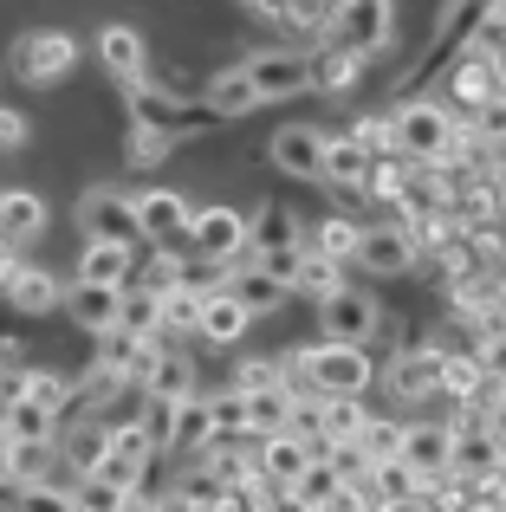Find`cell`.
<instances>
[{"instance_id": "7402d4cb", "label": "cell", "mask_w": 506, "mask_h": 512, "mask_svg": "<svg viewBox=\"0 0 506 512\" xmlns=\"http://www.w3.org/2000/svg\"><path fill=\"white\" fill-rule=\"evenodd\" d=\"M46 234V201L33 188H0V240H39Z\"/></svg>"}, {"instance_id": "d590c367", "label": "cell", "mask_w": 506, "mask_h": 512, "mask_svg": "<svg viewBox=\"0 0 506 512\" xmlns=\"http://www.w3.org/2000/svg\"><path fill=\"white\" fill-rule=\"evenodd\" d=\"M370 480H377V493H383V500H429V493L442 487V480L429 487V480H422L409 461H383V467H370Z\"/></svg>"}, {"instance_id": "ffe728a7", "label": "cell", "mask_w": 506, "mask_h": 512, "mask_svg": "<svg viewBox=\"0 0 506 512\" xmlns=\"http://www.w3.org/2000/svg\"><path fill=\"white\" fill-rule=\"evenodd\" d=\"M117 299H124L117 286H91V279H78V286H65V292H59L65 318H78L85 331H104V325H117Z\"/></svg>"}, {"instance_id": "ac0fdd59", "label": "cell", "mask_w": 506, "mask_h": 512, "mask_svg": "<svg viewBox=\"0 0 506 512\" xmlns=\"http://www.w3.org/2000/svg\"><path fill=\"white\" fill-rule=\"evenodd\" d=\"M98 59H104V72H111L117 85H137V78H143V59H150V46H143L137 26H104V33H98Z\"/></svg>"}, {"instance_id": "83f0119b", "label": "cell", "mask_w": 506, "mask_h": 512, "mask_svg": "<svg viewBox=\"0 0 506 512\" xmlns=\"http://www.w3.org/2000/svg\"><path fill=\"white\" fill-rule=\"evenodd\" d=\"M7 299H13V312H26V318H46L52 305H59V279H52L46 266H20V279L7 286Z\"/></svg>"}, {"instance_id": "e0dca14e", "label": "cell", "mask_w": 506, "mask_h": 512, "mask_svg": "<svg viewBox=\"0 0 506 512\" xmlns=\"http://www.w3.org/2000/svg\"><path fill=\"white\" fill-rule=\"evenodd\" d=\"M370 169H377V156L357 137H325V175L318 182H331L338 195H370Z\"/></svg>"}, {"instance_id": "9c48e42d", "label": "cell", "mask_w": 506, "mask_h": 512, "mask_svg": "<svg viewBox=\"0 0 506 512\" xmlns=\"http://www.w3.org/2000/svg\"><path fill=\"white\" fill-rule=\"evenodd\" d=\"M331 33H338V46H351V52H377V46H390L396 13H390V0H351V7L331 13Z\"/></svg>"}, {"instance_id": "4316f807", "label": "cell", "mask_w": 506, "mask_h": 512, "mask_svg": "<svg viewBox=\"0 0 506 512\" xmlns=\"http://www.w3.org/2000/svg\"><path fill=\"white\" fill-rule=\"evenodd\" d=\"M104 441H111V422H78L72 435L59 441V467H65L72 480H78V474H91V467L104 461Z\"/></svg>"}, {"instance_id": "11a10c76", "label": "cell", "mask_w": 506, "mask_h": 512, "mask_svg": "<svg viewBox=\"0 0 506 512\" xmlns=\"http://www.w3.org/2000/svg\"><path fill=\"white\" fill-rule=\"evenodd\" d=\"M26 143V117L20 111H0V150H20Z\"/></svg>"}, {"instance_id": "6125c7cd", "label": "cell", "mask_w": 506, "mask_h": 512, "mask_svg": "<svg viewBox=\"0 0 506 512\" xmlns=\"http://www.w3.org/2000/svg\"><path fill=\"white\" fill-rule=\"evenodd\" d=\"M338 7H351V0H331V13H338Z\"/></svg>"}, {"instance_id": "4dcf8cb0", "label": "cell", "mask_w": 506, "mask_h": 512, "mask_svg": "<svg viewBox=\"0 0 506 512\" xmlns=\"http://www.w3.org/2000/svg\"><path fill=\"white\" fill-rule=\"evenodd\" d=\"M448 91H455V104H487V98H500V85H494V65H487V52H468V59L455 65V78H448Z\"/></svg>"}, {"instance_id": "484cf974", "label": "cell", "mask_w": 506, "mask_h": 512, "mask_svg": "<svg viewBox=\"0 0 506 512\" xmlns=\"http://www.w3.org/2000/svg\"><path fill=\"white\" fill-rule=\"evenodd\" d=\"M247 247L253 253H273V247H305V227L292 208H260L247 221Z\"/></svg>"}, {"instance_id": "4fadbf2b", "label": "cell", "mask_w": 506, "mask_h": 512, "mask_svg": "<svg viewBox=\"0 0 506 512\" xmlns=\"http://www.w3.org/2000/svg\"><path fill=\"white\" fill-rule=\"evenodd\" d=\"M266 156H273L292 182H318V175H325V130L286 124V130H273V150H266Z\"/></svg>"}, {"instance_id": "7dc6e473", "label": "cell", "mask_w": 506, "mask_h": 512, "mask_svg": "<svg viewBox=\"0 0 506 512\" xmlns=\"http://www.w3.org/2000/svg\"><path fill=\"white\" fill-rule=\"evenodd\" d=\"M474 143H487V150H500L506 143V98H487V104H474Z\"/></svg>"}, {"instance_id": "b9f144b4", "label": "cell", "mask_w": 506, "mask_h": 512, "mask_svg": "<svg viewBox=\"0 0 506 512\" xmlns=\"http://www.w3.org/2000/svg\"><path fill=\"white\" fill-rule=\"evenodd\" d=\"M338 286H344L338 260H325V253H312V247H305V266H299V279H292V292H305V299H331Z\"/></svg>"}, {"instance_id": "d4e9b609", "label": "cell", "mask_w": 506, "mask_h": 512, "mask_svg": "<svg viewBox=\"0 0 506 512\" xmlns=\"http://www.w3.org/2000/svg\"><path fill=\"white\" fill-rule=\"evenodd\" d=\"M338 487H344V474L338 467L325 461V454H318L312 467H305V474H292V487H286V500L299 506V512H325L331 500H338Z\"/></svg>"}, {"instance_id": "277c9868", "label": "cell", "mask_w": 506, "mask_h": 512, "mask_svg": "<svg viewBox=\"0 0 506 512\" xmlns=\"http://www.w3.org/2000/svg\"><path fill=\"white\" fill-rule=\"evenodd\" d=\"M241 72L253 78L260 104H279V98L312 91V52H299V46H266V52H253V59H241Z\"/></svg>"}, {"instance_id": "94428289", "label": "cell", "mask_w": 506, "mask_h": 512, "mask_svg": "<svg viewBox=\"0 0 506 512\" xmlns=\"http://www.w3.org/2000/svg\"><path fill=\"white\" fill-rule=\"evenodd\" d=\"M241 7H253V13H266V7H273V0H241Z\"/></svg>"}, {"instance_id": "bcb514c9", "label": "cell", "mask_w": 506, "mask_h": 512, "mask_svg": "<svg viewBox=\"0 0 506 512\" xmlns=\"http://www.w3.org/2000/svg\"><path fill=\"white\" fill-rule=\"evenodd\" d=\"M26 402H39V409L59 415L65 402H72V383H65V376H52V370H26Z\"/></svg>"}, {"instance_id": "91938a15", "label": "cell", "mask_w": 506, "mask_h": 512, "mask_svg": "<svg viewBox=\"0 0 506 512\" xmlns=\"http://www.w3.org/2000/svg\"><path fill=\"white\" fill-rule=\"evenodd\" d=\"M487 65H494V85H500V98H506V39H500L494 52H487Z\"/></svg>"}, {"instance_id": "f546056e", "label": "cell", "mask_w": 506, "mask_h": 512, "mask_svg": "<svg viewBox=\"0 0 506 512\" xmlns=\"http://www.w3.org/2000/svg\"><path fill=\"white\" fill-rule=\"evenodd\" d=\"M357 72H364V52H351V46L312 52V85H318V91H351Z\"/></svg>"}, {"instance_id": "5bb4252c", "label": "cell", "mask_w": 506, "mask_h": 512, "mask_svg": "<svg viewBox=\"0 0 506 512\" xmlns=\"http://www.w3.org/2000/svg\"><path fill=\"white\" fill-rule=\"evenodd\" d=\"M396 461H409L422 480H442L448 461H455V422H422V428H403V454Z\"/></svg>"}, {"instance_id": "9f6ffc18", "label": "cell", "mask_w": 506, "mask_h": 512, "mask_svg": "<svg viewBox=\"0 0 506 512\" xmlns=\"http://www.w3.org/2000/svg\"><path fill=\"white\" fill-rule=\"evenodd\" d=\"M487 435H494L500 454H506V389H494V402H487Z\"/></svg>"}, {"instance_id": "e575fe53", "label": "cell", "mask_w": 506, "mask_h": 512, "mask_svg": "<svg viewBox=\"0 0 506 512\" xmlns=\"http://www.w3.org/2000/svg\"><path fill=\"white\" fill-rule=\"evenodd\" d=\"M117 325H130L137 338H156V331H163V299H156L150 286H124V299H117Z\"/></svg>"}, {"instance_id": "52a82bcc", "label": "cell", "mask_w": 506, "mask_h": 512, "mask_svg": "<svg viewBox=\"0 0 506 512\" xmlns=\"http://www.w3.org/2000/svg\"><path fill=\"white\" fill-rule=\"evenodd\" d=\"M78 227H85L91 240H117V247H137V201L117 195V188H85V201H78Z\"/></svg>"}, {"instance_id": "603a6c76", "label": "cell", "mask_w": 506, "mask_h": 512, "mask_svg": "<svg viewBox=\"0 0 506 512\" xmlns=\"http://www.w3.org/2000/svg\"><path fill=\"white\" fill-rule=\"evenodd\" d=\"M202 104H208L215 117H247V111H260V91H253V78L241 72V65H228V72L208 78Z\"/></svg>"}, {"instance_id": "f35d334b", "label": "cell", "mask_w": 506, "mask_h": 512, "mask_svg": "<svg viewBox=\"0 0 506 512\" xmlns=\"http://www.w3.org/2000/svg\"><path fill=\"white\" fill-rule=\"evenodd\" d=\"M266 13L292 33H331V0H273Z\"/></svg>"}, {"instance_id": "60d3db41", "label": "cell", "mask_w": 506, "mask_h": 512, "mask_svg": "<svg viewBox=\"0 0 506 512\" xmlns=\"http://www.w3.org/2000/svg\"><path fill=\"white\" fill-rule=\"evenodd\" d=\"M143 344H150V338H137L130 325H104L98 331V370H124L130 376V363H137Z\"/></svg>"}, {"instance_id": "9a60e30c", "label": "cell", "mask_w": 506, "mask_h": 512, "mask_svg": "<svg viewBox=\"0 0 506 512\" xmlns=\"http://www.w3.org/2000/svg\"><path fill=\"white\" fill-rule=\"evenodd\" d=\"M241 396H247V435H279V428L299 422V389H292L286 376L253 383V389H241Z\"/></svg>"}, {"instance_id": "f907efd6", "label": "cell", "mask_w": 506, "mask_h": 512, "mask_svg": "<svg viewBox=\"0 0 506 512\" xmlns=\"http://www.w3.org/2000/svg\"><path fill=\"white\" fill-rule=\"evenodd\" d=\"M253 260H260L266 273H273L279 286L292 292V279H299V266H305V247H273V253H253Z\"/></svg>"}, {"instance_id": "8d00e7d4", "label": "cell", "mask_w": 506, "mask_h": 512, "mask_svg": "<svg viewBox=\"0 0 506 512\" xmlns=\"http://www.w3.org/2000/svg\"><path fill=\"white\" fill-rule=\"evenodd\" d=\"M403 428H409V422H383V415H370V422L357 428V448H364V461H370V467L396 461V454H403Z\"/></svg>"}, {"instance_id": "d6a6232c", "label": "cell", "mask_w": 506, "mask_h": 512, "mask_svg": "<svg viewBox=\"0 0 506 512\" xmlns=\"http://www.w3.org/2000/svg\"><path fill=\"white\" fill-rule=\"evenodd\" d=\"M357 234H364L357 221L331 214V221H318L312 234H305V247H312V253H325V260H338V266H351V260H357Z\"/></svg>"}, {"instance_id": "8fae6325", "label": "cell", "mask_w": 506, "mask_h": 512, "mask_svg": "<svg viewBox=\"0 0 506 512\" xmlns=\"http://www.w3.org/2000/svg\"><path fill=\"white\" fill-rule=\"evenodd\" d=\"M351 266H370V273L377 279H396V273H409V266H416V234H409V227H364V234H357V260Z\"/></svg>"}, {"instance_id": "ab89813d", "label": "cell", "mask_w": 506, "mask_h": 512, "mask_svg": "<svg viewBox=\"0 0 506 512\" xmlns=\"http://www.w3.org/2000/svg\"><path fill=\"white\" fill-rule=\"evenodd\" d=\"M215 441V422H208V402H176V428H169V448H208Z\"/></svg>"}, {"instance_id": "2e32d148", "label": "cell", "mask_w": 506, "mask_h": 512, "mask_svg": "<svg viewBox=\"0 0 506 512\" xmlns=\"http://www.w3.org/2000/svg\"><path fill=\"white\" fill-rule=\"evenodd\" d=\"M189 195H176V188H150V195H137V234L156 240V247H169L176 234H189Z\"/></svg>"}, {"instance_id": "f5cc1de1", "label": "cell", "mask_w": 506, "mask_h": 512, "mask_svg": "<svg viewBox=\"0 0 506 512\" xmlns=\"http://www.w3.org/2000/svg\"><path fill=\"white\" fill-rule=\"evenodd\" d=\"M176 279H182V260H176L169 247H156V260H150V279H143V286H150V292H169Z\"/></svg>"}, {"instance_id": "680465c9", "label": "cell", "mask_w": 506, "mask_h": 512, "mask_svg": "<svg viewBox=\"0 0 506 512\" xmlns=\"http://www.w3.org/2000/svg\"><path fill=\"white\" fill-rule=\"evenodd\" d=\"M0 487H20V474H13V441H7V428H0Z\"/></svg>"}, {"instance_id": "7c38bea8", "label": "cell", "mask_w": 506, "mask_h": 512, "mask_svg": "<svg viewBox=\"0 0 506 512\" xmlns=\"http://www.w3.org/2000/svg\"><path fill=\"white\" fill-rule=\"evenodd\" d=\"M383 383H390L396 402H429V396H442V350H435V344L403 350V357L383 370Z\"/></svg>"}, {"instance_id": "7a4b0ae2", "label": "cell", "mask_w": 506, "mask_h": 512, "mask_svg": "<svg viewBox=\"0 0 506 512\" xmlns=\"http://www.w3.org/2000/svg\"><path fill=\"white\" fill-rule=\"evenodd\" d=\"M390 137H396V156H403V163H442L448 143H455V111L435 104V98L403 104V111L390 117Z\"/></svg>"}, {"instance_id": "ba28073f", "label": "cell", "mask_w": 506, "mask_h": 512, "mask_svg": "<svg viewBox=\"0 0 506 512\" xmlns=\"http://www.w3.org/2000/svg\"><path fill=\"white\" fill-rule=\"evenodd\" d=\"M189 240L215 266H234L247 253V214H234V208H195L189 214Z\"/></svg>"}, {"instance_id": "f1b7e54d", "label": "cell", "mask_w": 506, "mask_h": 512, "mask_svg": "<svg viewBox=\"0 0 506 512\" xmlns=\"http://www.w3.org/2000/svg\"><path fill=\"white\" fill-rule=\"evenodd\" d=\"M156 299H163V338H182V331H195V325H202V299H208L202 286L176 279V286H169V292H156Z\"/></svg>"}, {"instance_id": "ee69618b", "label": "cell", "mask_w": 506, "mask_h": 512, "mask_svg": "<svg viewBox=\"0 0 506 512\" xmlns=\"http://www.w3.org/2000/svg\"><path fill=\"white\" fill-rule=\"evenodd\" d=\"M13 512H78V506H72V487H65V480H26Z\"/></svg>"}, {"instance_id": "7bdbcfd3", "label": "cell", "mask_w": 506, "mask_h": 512, "mask_svg": "<svg viewBox=\"0 0 506 512\" xmlns=\"http://www.w3.org/2000/svg\"><path fill=\"white\" fill-rule=\"evenodd\" d=\"M221 500H228V487L215 480V467H195V474H182L176 506H189V512H215Z\"/></svg>"}, {"instance_id": "d6986e66", "label": "cell", "mask_w": 506, "mask_h": 512, "mask_svg": "<svg viewBox=\"0 0 506 512\" xmlns=\"http://www.w3.org/2000/svg\"><path fill=\"white\" fill-rule=\"evenodd\" d=\"M247 325H253V312H247L241 299H234L228 286H215V292L202 299V325H195V331H202L208 344H241V338H247Z\"/></svg>"}, {"instance_id": "3957f363", "label": "cell", "mask_w": 506, "mask_h": 512, "mask_svg": "<svg viewBox=\"0 0 506 512\" xmlns=\"http://www.w3.org/2000/svg\"><path fill=\"white\" fill-rule=\"evenodd\" d=\"M72 65H78V39L59 33V26H33V33L13 39V72L26 85H59Z\"/></svg>"}, {"instance_id": "cb8c5ba5", "label": "cell", "mask_w": 506, "mask_h": 512, "mask_svg": "<svg viewBox=\"0 0 506 512\" xmlns=\"http://www.w3.org/2000/svg\"><path fill=\"white\" fill-rule=\"evenodd\" d=\"M130 247H117V240H85V260H78V279H91V286H130Z\"/></svg>"}, {"instance_id": "836d02e7", "label": "cell", "mask_w": 506, "mask_h": 512, "mask_svg": "<svg viewBox=\"0 0 506 512\" xmlns=\"http://www.w3.org/2000/svg\"><path fill=\"white\" fill-rule=\"evenodd\" d=\"M0 428H7V441H59V415L39 409V402H26V396L0 415Z\"/></svg>"}, {"instance_id": "681fc988", "label": "cell", "mask_w": 506, "mask_h": 512, "mask_svg": "<svg viewBox=\"0 0 506 512\" xmlns=\"http://www.w3.org/2000/svg\"><path fill=\"white\" fill-rule=\"evenodd\" d=\"M143 428H150L156 454H163L169 448V428H176V402H169V396H150V402H143Z\"/></svg>"}, {"instance_id": "1f68e13d", "label": "cell", "mask_w": 506, "mask_h": 512, "mask_svg": "<svg viewBox=\"0 0 506 512\" xmlns=\"http://www.w3.org/2000/svg\"><path fill=\"white\" fill-rule=\"evenodd\" d=\"M143 389H150V396H169V402H189L195 396V363L176 357V350H163V357H156V370L143 376Z\"/></svg>"}, {"instance_id": "5b68a950", "label": "cell", "mask_w": 506, "mask_h": 512, "mask_svg": "<svg viewBox=\"0 0 506 512\" xmlns=\"http://www.w3.org/2000/svg\"><path fill=\"white\" fill-rule=\"evenodd\" d=\"M383 331V312L370 292L338 286L331 299H318V338H338V344H370Z\"/></svg>"}, {"instance_id": "816d5d0a", "label": "cell", "mask_w": 506, "mask_h": 512, "mask_svg": "<svg viewBox=\"0 0 506 512\" xmlns=\"http://www.w3.org/2000/svg\"><path fill=\"white\" fill-rule=\"evenodd\" d=\"M163 150H169V130H150V124H137V137H130V163H137V169H150Z\"/></svg>"}, {"instance_id": "30bf717a", "label": "cell", "mask_w": 506, "mask_h": 512, "mask_svg": "<svg viewBox=\"0 0 506 512\" xmlns=\"http://www.w3.org/2000/svg\"><path fill=\"white\" fill-rule=\"evenodd\" d=\"M448 474H455V480H474L481 493L506 474V454H500V441L487 435V422L481 428H468V422L455 428V461H448Z\"/></svg>"}, {"instance_id": "8992f818", "label": "cell", "mask_w": 506, "mask_h": 512, "mask_svg": "<svg viewBox=\"0 0 506 512\" xmlns=\"http://www.w3.org/2000/svg\"><path fill=\"white\" fill-rule=\"evenodd\" d=\"M318 454H325V441H312L305 428H279V435H260V448H253V474L273 480V487L286 493L292 474H305Z\"/></svg>"}, {"instance_id": "6da1fadb", "label": "cell", "mask_w": 506, "mask_h": 512, "mask_svg": "<svg viewBox=\"0 0 506 512\" xmlns=\"http://www.w3.org/2000/svg\"><path fill=\"white\" fill-rule=\"evenodd\" d=\"M305 376V396H364L370 389V350L364 344H338V338H318L312 350H299V357H286V370L279 376Z\"/></svg>"}, {"instance_id": "74e56055", "label": "cell", "mask_w": 506, "mask_h": 512, "mask_svg": "<svg viewBox=\"0 0 506 512\" xmlns=\"http://www.w3.org/2000/svg\"><path fill=\"white\" fill-rule=\"evenodd\" d=\"M130 500V487H117V480H104V474H78L72 480V506L78 512H124Z\"/></svg>"}, {"instance_id": "6f0895ef", "label": "cell", "mask_w": 506, "mask_h": 512, "mask_svg": "<svg viewBox=\"0 0 506 512\" xmlns=\"http://www.w3.org/2000/svg\"><path fill=\"white\" fill-rule=\"evenodd\" d=\"M273 363H266V357H253V363H241V389H253V383H273Z\"/></svg>"}, {"instance_id": "f6af8a7d", "label": "cell", "mask_w": 506, "mask_h": 512, "mask_svg": "<svg viewBox=\"0 0 506 512\" xmlns=\"http://www.w3.org/2000/svg\"><path fill=\"white\" fill-rule=\"evenodd\" d=\"M130 98H137V124H150V130H169V117L182 111V104L169 98V91H156L150 78H137V85H130Z\"/></svg>"}, {"instance_id": "c3c4849f", "label": "cell", "mask_w": 506, "mask_h": 512, "mask_svg": "<svg viewBox=\"0 0 506 512\" xmlns=\"http://www.w3.org/2000/svg\"><path fill=\"white\" fill-rule=\"evenodd\" d=\"M208 422H215V441L221 435H241V428H247V396H241V389L215 396V402H208Z\"/></svg>"}, {"instance_id": "db71d44e", "label": "cell", "mask_w": 506, "mask_h": 512, "mask_svg": "<svg viewBox=\"0 0 506 512\" xmlns=\"http://www.w3.org/2000/svg\"><path fill=\"white\" fill-rule=\"evenodd\" d=\"M351 137H357V143H364V150H370V156H377V150H396V137H390V117H364V124H357V130H351Z\"/></svg>"}, {"instance_id": "44dd1931", "label": "cell", "mask_w": 506, "mask_h": 512, "mask_svg": "<svg viewBox=\"0 0 506 512\" xmlns=\"http://www.w3.org/2000/svg\"><path fill=\"white\" fill-rule=\"evenodd\" d=\"M228 292H234V299H241V305H247V312H253V318H260V312H279V305H286V299H292V292H286V286H279V279H273V273H266V266H260V260H247V266H228Z\"/></svg>"}]
</instances>
